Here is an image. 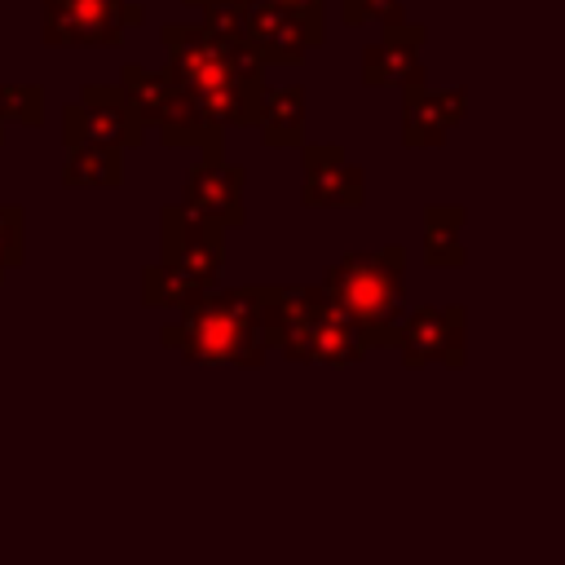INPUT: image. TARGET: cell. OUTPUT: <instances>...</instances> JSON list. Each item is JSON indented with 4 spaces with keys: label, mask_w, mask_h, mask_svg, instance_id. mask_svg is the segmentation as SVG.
Wrapping results in <instances>:
<instances>
[{
    "label": "cell",
    "mask_w": 565,
    "mask_h": 565,
    "mask_svg": "<svg viewBox=\"0 0 565 565\" xmlns=\"http://www.w3.org/2000/svg\"><path fill=\"white\" fill-rule=\"evenodd\" d=\"M168 49V79L199 102V110L216 128L256 124V106L265 93V62L247 40H216L203 26L168 22L159 31Z\"/></svg>",
    "instance_id": "cell-1"
},
{
    "label": "cell",
    "mask_w": 565,
    "mask_h": 565,
    "mask_svg": "<svg viewBox=\"0 0 565 565\" xmlns=\"http://www.w3.org/2000/svg\"><path fill=\"white\" fill-rule=\"evenodd\" d=\"M159 340L190 366H260L269 358L260 335V287H212L199 305L177 309Z\"/></svg>",
    "instance_id": "cell-2"
},
{
    "label": "cell",
    "mask_w": 565,
    "mask_h": 565,
    "mask_svg": "<svg viewBox=\"0 0 565 565\" xmlns=\"http://www.w3.org/2000/svg\"><path fill=\"white\" fill-rule=\"evenodd\" d=\"M318 287L327 291V300L344 318H353L366 349H393L397 344V327L406 313V252L397 243H388L380 252L340 256L322 274Z\"/></svg>",
    "instance_id": "cell-3"
},
{
    "label": "cell",
    "mask_w": 565,
    "mask_h": 565,
    "mask_svg": "<svg viewBox=\"0 0 565 565\" xmlns=\"http://www.w3.org/2000/svg\"><path fill=\"white\" fill-rule=\"evenodd\" d=\"M327 9H296L278 0H247L238 4L243 40L256 49L265 66H300L309 49L327 40Z\"/></svg>",
    "instance_id": "cell-4"
},
{
    "label": "cell",
    "mask_w": 565,
    "mask_h": 565,
    "mask_svg": "<svg viewBox=\"0 0 565 565\" xmlns=\"http://www.w3.org/2000/svg\"><path fill=\"white\" fill-rule=\"evenodd\" d=\"M146 9L128 0H44L40 40L53 49H119L128 26H141Z\"/></svg>",
    "instance_id": "cell-5"
},
{
    "label": "cell",
    "mask_w": 565,
    "mask_h": 565,
    "mask_svg": "<svg viewBox=\"0 0 565 565\" xmlns=\"http://www.w3.org/2000/svg\"><path fill=\"white\" fill-rule=\"evenodd\" d=\"M62 141H66V150L79 141H102V146L128 150V146L146 141V128L128 110L119 84H84L79 102L62 106Z\"/></svg>",
    "instance_id": "cell-6"
},
{
    "label": "cell",
    "mask_w": 565,
    "mask_h": 565,
    "mask_svg": "<svg viewBox=\"0 0 565 565\" xmlns=\"http://www.w3.org/2000/svg\"><path fill=\"white\" fill-rule=\"evenodd\" d=\"M331 309L327 291L313 287H260V335L269 353H282L291 362H305L309 335L318 318Z\"/></svg>",
    "instance_id": "cell-7"
},
{
    "label": "cell",
    "mask_w": 565,
    "mask_h": 565,
    "mask_svg": "<svg viewBox=\"0 0 565 565\" xmlns=\"http://www.w3.org/2000/svg\"><path fill=\"white\" fill-rule=\"evenodd\" d=\"M463 327H468V309L463 305H424L415 313H402L397 327V353L402 366L419 371V366H463Z\"/></svg>",
    "instance_id": "cell-8"
},
{
    "label": "cell",
    "mask_w": 565,
    "mask_h": 565,
    "mask_svg": "<svg viewBox=\"0 0 565 565\" xmlns=\"http://www.w3.org/2000/svg\"><path fill=\"white\" fill-rule=\"evenodd\" d=\"M159 243H163V260L203 278V282H221L225 269V230L207 216H194L181 203H168L159 216Z\"/></svg>",
    "instance_id": "cell-9"
},
{
    "label": "cell",
    "mask_w": 565,
    "mask_h": 565,
    "mask_svg": "<svg viewBox=\"0 0 565 565\" xmlns=\"http://www.w3.org/2000/svg\"><path fill=\"white\" fill-rule=\"evenodd\" d=\"M305 159V207H362L366 203V172L349 163L344 146H296Z\"/></svg>",
    "instance_id": "cell-10"
},
{
    "label": "cell",
    "mask_w": 565,
    "mask_h": 565,
    "mask_svg": "<svg viewBox=\"0 0 565 565\" xmlns=\"http://www.w3.org/2000/svg\"><path fill=\"white\" fill-rule=\"evenodd\" d=\"M181 207H190L194 216L216 221L221 230H238L243 225V168L225 163L221 154H203L190 172H185V190H181Z\"/></svg>",
    "instance_id": "cell-11"
},
{
    "label": "cell",
    "mask_w": 565,
    "mask_h": 565,
    "mask_svg": "<svg viewBox=\"0 0 565 565\" xmlns=\"http://www.w3.org/2000/svg\"><path fill=\"white\" fill-rule=\"evenodd\" d=\"M424 44L428 31L415 22H393L375 44L362 49V84H428L424 75Z\"/></svg>",
    "instance_id": "cell-12"
},
{
    "label": "cell",
    "mask_w": 565,
    "mask_h": 565,
    "mask_svg": "<svg viewBox=\"0 0 565 565\" xmlns=\"http://www.w3.org/2000/svg\"><path fill=\"white\" fill-rule=\"evenodd\" d=\"M468 93L463 88H428V84H406L402 88V141L406 146H441L450 128L463 119Z\"/></svg>",
    "instance_id": "cell-13"
},
{
    "label": "cell",
    "mask_w": 565,
    "mask_h": 565,
    "mask_svg": "<svg viewBox=\"0 0 565 565\" xmlns=\"http://www.w3.org/2000/svg\"><path fill=\"white\" fill-rule=\"evenodd\" d=\"M154 132H159L163 146H194V150H203V154H221V137H225V128H216V124L199 110V102H194L190 93H181V88H177V93L168 97V106L159 110Z\"/></svg>",
    "instance_id": "cell-14"
},
{
    "label": "cell",
    "mask_w": 565,
    "mask_h": 565,
    "mask_svg": "<svg viewBox=\"0 0 565 565\" xmlns=\"http://www.w3.org/2000/svg\"><path fill=\"white\" fill-rule=\"evenodd\" d=\"M256 128L265 146H305V88L287 84V88H269L260 93L256 106Z\"/></svg>",
    "instance_id": "cell-15"
},
{
    "label": "cell",
    "mask_w": 565,
    "mask_h": 565,
    "mask_svg": "<svg viewBox=\"0 0 565 565\" xmlns=\"http://www.w3.org/2000/svg\"><path fill=\"white\" fill-rule=\"evenodd\" d=\"M66 190H119L124 185V150L102 141H79L66 150L62 168Z\"/></svg>",
    "instance_id": "cell-16"
},
{
    "label": "cell",
    "mask_w": 565,
    "mask_h": 565,
    "mask_svg": "<svg viewBox=\"0 0 565 565\" xmlns=\"http://www.w3.org/2000/svg\"><path fill=\"white\" fill-rule=\"evenodd\" d=\"M366 358V344H362V331L353 327V318H344L335 305L318 318L313 335H309V349H305V362H318V366H353Z\"/></svg>",
    "instance_id": "cell-17"
},
{
    "label": "cell",
    "mask_w": 565,
    "mask_h": 565,
    "mask_svg": "<svg viewBox=\"0 0 565 565\" xmlns=\"http://www.w3.org/2000/svg\"><path fill=\"white\" fill-rule=\"evenodd\" d=\"M463 221H468V212L459 203H433V207H424V260L433 269H459L468 260V252L459 243Z\"/></svg>",
    "instance_id": "cell-18"
},
{
    "label": "cell",
    "mask_w": 565,
    "mask_h": 565,
    "mask_svg": "<svg viewBox=\"0 0 565 565\" xmlns=\"http://www.w3.org/2000/svg\"><path fill=\"white\" fill-rule=\"evenodd\" d=\"M216 287H221V282H216ZM207 291H212V282H203V278H194V274H185V269H177V265H168V260L141 269V300H146L150 309H172V313H177V309L199 305Z\"/></svg>",
    "instance_id": "cell-19"
},
{
    "label": "cell",
    "mask_w": 565,
    "mask_h": 565,
    "mask_svg": "<svg viewBox=\"0 0 565 565\" xmlns=\"http://www.w3.org/2000/svg\"><path fill=\"white\" fill-rule=\"evenodd\" d=\"M119 93H124L128 110L137 115V124H141V128H154V119H159V110L168 106V97L177 93V84L168 79V71H150V66L128 62L124 75H119Z\"/></svg>",
    "instance_id": "cell-20"
},
{
    "label": "cell",
    "mask_w": 565,
    "mask_h": 565,
    "mask_svg": "<svg viewBox=\"0 0 565 565\" xmlns=\"http://www.w3.org/2000/svg\"><path fill=\"white\" fill-rule=\"evenodd\" d=\"M0 110H4V124L40 128V119H44V88L40 84H0Z\"/></svg>",
    "instance_id": "cell-21"
},
{
    "label": "cell",
    "mask_w": 565,
    "mask_h": 565,
    "mask_svg": "<svg viewBox=\"0 0 565 565\" xmlns=\"http://www.w3.org/2000/svg\"><path fill=\"white\" fill-rule=\"evenodd\" d=\"M26 256V216L18 203H0V282Z\"/></svg>",
    "instance_id": "cell-22"
},
{
    "label": "cell",
    "mask_w": 565,
    "mask_h": 565,
    "mask_svg": "<svg viewBox=\"0 0 565 565\" xmlns=\"http://www.w3.org/2000/svg\"><path fill=\"white\" fill-rule=\"evenodd\" d=\"M340 18L344 26H366V22H406V9L402 0H340Z\"/></svg>",
    "instance_id": "cell-23"
},
{
    "label": "cell",
    "mask_w": 565,
    "mask_h": 565,
    "mask_svg": "<svg viewBox=\"0 0 565 565\" xmlns=\"http://www.w3.org/2000/svg\"><path fill=\"white\" fill-rule=\"evenodd\" d=\"M278 4H296V9H322V0H278Z\"/></svg>",
    "instance_id": "cell-24"
},
{
    "label": "cell",
    "mask_w": 565,
    "mask_h": 565,
    "mask_svg": "<svg viewBox=\"0 0 565 565\" xmlns=\"http://www.w3.org/2000/svg\"><path fill=\"white\" fill-rule=\"evenodd\" d=\"M181 4H190V9H203V4H212V0H181Z\"/></svg>",
    "instance_id": "cell-25"
},
{
    "label": "cell",
    "mask_w": 565,
    "mask_h": 565,
    "mask_svg": "<svg viewBox=\"0 0 565 565\" xmlns=\"http://www.w3.org/2000/svg\"><path fill=\"white\" fill-rule=\"evenodd\" d=\"M0 141H4V110H0Z\"/></svg>",
    "instance_id": "cell-26"
}]
</instances>
